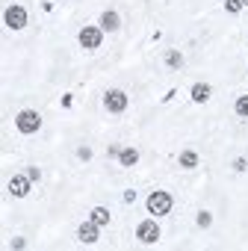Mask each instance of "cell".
Wrapping results in <instances>:
<instances>
[{
  "label": "cell",
  "mask_w": 248,
  "mask_h": 251,
  "mask_svg": "<svg viewBox=\"0 0 248 251\" xmlns=\"http://www.w3.org/2000/svg\"><path fill=\"white\" fill-rule=\"evenodd\" d=\"M15 127H18L24 136L39 133V127H42V115H39L36 109H24V112H18V118H15Z\"/></svg>",
  "instance_id": "6da1fadb"
},
{
  "label": "cell",
  "mask_w": 248,
  "mask_h": 251,
  "mask_svg": "<svg viewBox=\"0 0 248 251\" xmlns=\"http://www.w3.org/2000/svg\"><path fill=\"white\" fill-rule=\"evenodd\" d=\"M172 210V195L169 192H151L148 195V213L151 216H166Z\"/></svg>",
  "instance_id": "7a4b0ae2"
},
{
  "label": "cell",
  "mask_w": 248,
  "mask_h": 251,
  "mask_svg": "<svg viewBox=\"0 0 248 251\" xmlns=\"http://www.w3.org/2000/svg\"><path fill=\"white\" fill-rule=\"evenodd\" d=\"M103 106H106V112H124L127 109V95L121 89H109L103 95Z\"/></svg>",
  "instance_id": "3957f363"
},
{
  "label": "cell",
  "mask_w": 248,
  "mask_h": 251,
  "mask_svg": "<svg viewBox=\"0 0 248 251\" xmlns=\"http://www.w3.org/2000/svg\"><path fill=\"white\" fill-rule=\"evenodd\" d=\"M3 21H6L9 30H24L27 27V9L24 6H9L3 12Z\"/></svg>",
  "instance_id": "277c9868"
},
{
  "label": "cell",
  "mask_w": 248,
  "mask_h": 251,
  "mask_svg": "<svg viewBox=\"0 0 248 251\" xmlns=\"http://www.w3.org/2000/svg\"><path fill=\"white\" fill-rule=\"evenodd\" d=\"M100 42H103V33H100L98 27H83V30H80V45H83L86 50H98Z\"/></svg>",
  "instance_id": "5b68a950"
},
{
  "label": "cell",
  "mask_w": 248,
  "mask_h": 251,
  "mask_svg": "<svg viewBox=\"0 0 248 251\" xmlns=\"http://www.w3.org/2000/svg\"><path fill=\"white\" fill-rule=\"evenodd\" d=\"M136 236H139L142 242H148V245H151V242H157V239H160V227H157V222H151V219H148V222H142V225L136 227Z\"/></svg>",
  "instance_id": "8992f818"
},
{
  "label": "cell",
  "mask_w": 248,
  "mask_h": 251,
  "mask_svg": "<svg viewBox=\"0 0 248 251\" xmlns=\"http://www.w3.org/2000/svg\"><path fill=\"white\" fill-rule=\"evenodd\" d=\"M30 177H24V175H15L12 180H9V192L15 195V198H24V195H30Z\"/></svg>",
  "instance_id": "52a82bcc"
},
{
  "label": "cell",
  "mask_w": 248,
  "mask_h": 251,
  "mask_svg": "<svg viewBox=\"0 0 248 251\" xmlns=\"http://www.w3.org/2000/svg\"><path fill=\"white\" fill-rule=\"evenodd\" d=\"M77 239L80 242H98V225L89 219V222H83L80 227H77Z\"/></svg>",
  "instance_id": "ba28073f"
},
{
  "label": "cell",
  "mask_w": 248,
  "mask_h": 251,
  "mask_svg": "<svg viewBox=\"0 0 248 251\" xmlns=\"http://www.w3.org/2000/svg\"><path fill=\"white\" fill-rule=\"evenodd\" d=\"M118 163H121L124 169H133V166L139 163V151H136V148H121V151H118Z\"/></svg>",
  "instance_id": "9c48e42d"
},
{
  "label": "cell",
  "mask_w": 248,
  "mask_h": 251,
  "mask_svg": "<svg viewBox=\"0 0 248 251\" xmlns=\"http://www.w3.org/2000/svg\"><path fill=\"white\" fill-rule=\"evenodd\" d=\"M118 24H121L118 12H112V9H109V12H103V15H100V27H103V30H118Z\"/></svg>",
  "instance_id": "30bf717a"
},
{
  "label": "cell",
  "mask_w": 248,
  "mask_h": 251,
  "mask_svg": "<svg viewBox=\"0 0 248 251\" xmlns=\"http://www.w3.org/2000/svg\"><path fill=\"white\" fill-rule=\"evenodd\" d=\"M192 100H195V103L210 100V86H207V83H195V86H192Z\"/></svg>",
  "instance_id": "8fae6325"
},
{
  "label": "cell",
  "mask_w": 248,
  "mask_h": 251,
  "mask_svg": "<svg viewBox=\"0 0 248 251\" xmlns=\"http://www.w3.org/2000/svg\"><path fill=\"white\" fill-rule=\"evenodd\" d=\"M89 219H92L98 227H103V225H109V210H106V207H95V210L89 213Z\"/></svg>",
  "instance_id": "7c38bea8"
},
{
  "label": "cell",
  "mask_w": 248,
  "mask_h": 251,
  "mask_svg": "<svg viewBox=\"0 0 248 251\" xmlns=\"http://www.w3.org/2000/svg\"><path fill=\"white\" fill-rule=\"evenodd\" d=\"M198 166V154L195 151H183L180 154V169H195Z\"/></svg>",
  "instance_id": "4fadbf2b"
},
{
  "label": "cell",
  "mask_w": 248,
  "mask_h": 251,
  "mask_svg": "<svg viewBox=\"0 0 248 251\" xmlns=\"http://www.w3.org/2000/svg\"><path fill=\"white\" fill-rule=\"evenodd\" d=\"M166 65L180 68V65H183V53H180V50H169V53H166Z\"/></svg>",
  "instance_id": "5bb4252c"
},
{
  "label": "cell",
  "mask_w": 248,
  "mask_h": 251,
  "mask_svg": "<svg viewBox=\"0 0 248 251\" xmlns=\"http://www.w3.org/2000/svg\"><path fill=\"white\" fill-rule=\"evenodd\" d=\"M233 109H236V115H239V118H248V95L236 98V106H233Z\"/></svg>",
  "instance_id": "9a60e30c"
},
{
  "label": "cell",
  "mask_w": 248,
  "mask_h": 251,
  "mask_svg": "<svg viewBox=\"0 0 248 251\" xmlns=\"http://www.w3.org/2000/svg\"><path fill=\"white\" fill-rule=\"evenodd\" d=\"M224 9L227 12H239L242 9V0H224Z\"/></svg>",
  "instance_id": "2e32d148"
},
{
  "label": "cell",
  "mask_w": 248,
  "mask_h": 251,
  "mask_svg": "<svg viewBox=\"0 0 248 251\" xmlns=\"http://www.w3.org/2000/svg\"><path fill=\"white\" fill-rule=\"evenodd\" d=\"M198 227H210V213H207V210L198 213Z\"/></svg>",
  "instance_id": "e0dca14e"
},
{
  "label": "cell",
  "mask_w": 248,
  "mask_h": 251,
  "mask_svg": "<svg viewBox=\"0 0 248 251\" xmlns=\"http://www.w3.org/2000/svg\"><path fill=\"white\" fill-rule=\"evenodd\" d=\"M27 177H30V180H33V183H36V180H39V177H42V172H39V169H30V172H27Z\"/></svg>",
  "instance_id": "ac0fdd59"
},
{
  "label": "cell",
  "mask_w": 248,
  "mask_h": 251,
  "mask_svg": "<svg viewBox=\"0 0 248 251\" xmlns=\"http://www.w3.org/2000/svg\"><path fill=\"white\" fill-rule=\"evenodd\" d=\"M242 6H248V0H242Z\"/></svg>",
  "instance_id": "d6986e66"
}]
</instances>
